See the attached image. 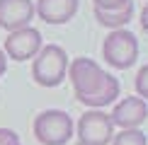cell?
<instances>
[{"label": "cell", "mask_w": 148, "mask_h": 145, "mask_svg": "<svg viewBox=\"0 0 148 145\" xmlns=\"http://www.w3.org/2000/svg\"><path fill=\"white\" fill-rule=\"evenodd\" d=\"M41 34L39 29L34 27H24V29H17V32H10V36L5 39V46H3V53L17 63L27 58H34L36 53L41 51Z\"/></svg>", "instance_id": "obj_6"}, {"label": "cell", "mask_w": 148, "mask_h": 145, "mask_svg": "<svg viewBox=\"0 0 148 145\" xmlns=\"http://www.w3.org/2000/svg\"><path fill=\"white\" fill-rule=\"evenodd\" d=\"M34 17L32 0H0V27L8 32L29 27V20Z\"/></svg>", "instance_id": "obj_8"}, {"label": "cell", "mask_w": 148, "mask_h": 145, "mask_svg": "<svg viewBox=\"0 0 148 145\" xmlns=\"http://www.w3.org/2000/svg\"><path fill=\"white\" fill-rule=\"evenodd\" d=\"M141 27H143V32L148 34V5L141 10Z\"/></svg>", "instance_id": "obj_15"}, {"label": "cell", "mask_w": 148, "mask_h": 145, "mask_svg": "<svg viewBox=\"0 0 148 145\" xmlns=\"http://www.w3.org/2000/svg\"><path fill=\"white\" fill-rule=\"evenodd\" d=\"M34 136L41 145H66L73 136V121L61 109H46L34 119Z\"/></svg>", "instance_id": "obj_3"}, {"label": "cell", "mask_w": 148, "mask_h": 145, "mask_svg": "<svg viewBox=\"0 0 148 145\" xmlns=\"http://www.w3.org/2000/svg\"><path fill=\"white\" fill-rule=\"evenodd\" d=\"M68 77L75 89V99L85 106L102 109L119 97V80L104 72L92 58H73L68 63Z\"/></svg>", "instance_id": "obj_1"}, {"label": "cell", "mask_w": 148, "mask_h": 145, "mask_svg": "<svg viewBox=\"0 0 148 145\" xmlns=\"http://www.w3.org/2000/svg\"><path fill=\"white\" fill-rule=\"evenodd\" d=\"M131 15H134V3H126L124 7H119V10H97L95 7L97 22H100L102 27H109L112 32L114 29H124V24L131 20Z\"/></svg>", "instance_id": "obj_10"}, {"label": "cell", "mask_w": 148, "mask_h": 145, "mask_svg": "<svg viewBox=\"0 0 148 145\" xmlns=\"http://www.w3.org/2000/svg\"><path fill=\"white\" fill-rule=\"evenodd\" d=\"M78 138L80 145H107L114 138V126L109 114L102 109H90L78 121Z\"/></svg>", "instance_id": "obj_5"}, {"label": "cell", "mask_w": 148, "mask_h": 145, "mask_svg": "<svg viewBox=\"0 0 148 145\" xmlns=\"http://www.w3.org/2000/svg\"><path fill=\"white\" fill-rule=\"evenodd\" d=\"M102 56L112 68L126 70L138 58V39L126 29H114L102 44Z\"/></svg>", "instance_id": "obj_4"}, {"label": "cell", "mask_w": 148, "mask_h": 145, "mask_svg": "<svg viewBox=\"0 0 148 145\" xmlns=\"http://www.w3.org/2000/svg\"><path fill=\"white\" fill-rule=\"evenodd\" d=\"M148 116V106L141 97H124L119 104L114 106V111L109 114L112 126H119L121 131L129 128H138Z\"/></svg>", "instance_id": "obj_7"}, {"label": "cell", "mask_w": 148, "mask_h": 145, "mask_svg": "<svg viewBox=\"0 0 148 145\" xmlns=\"http://www.w3.org/2000/svg\"><path fill=\"white\" fill-rule=\"evenodd\" d=\"M5 65H8V58H5V53L0 51V75L5 72Z\"/></svg>", "instance_id": "obj_16"}, {"label": "cell", "mask_w": 148, "mask_h": 145, "mask_svg": "<svg viewBox=\"0 0 148 145\" xmlns=\"http://www.w3.org/2000/svg\"><path fill=\"white\" fill-rule=\"evenodd\" d=\"M136 92H138V97L143 102L148 99V63L136 72Z\"/></svg>", "instance_id": "obj_12"}, {"label": "cell", "mask_w": 148, "mask_h": 145, "mask_svg": "<svg viewBox=\"0 0 148 145\" xmlns=\"http://www.w3.org/2000/svg\"><path fill=\"white\" fill-rule=\"evenodd\" d=\"M112 145H148L146 143V136L143 131L138 128H129V131H121L112 138Z\"/></svg>", "instance_id": "obj_11"}, {"label": "cell", "mask_w": 148, "mask_h": 145, "mask_svg": "<svg viewBox=\"0 0 148 145\" xmlns=\"http://www.w3.org/2000/svg\"><path fill=\"white\" fill-rule=\"evenodd\" d=\"M92 3H95L97 10H119L126 3H131V0H92Z\"/></svg>", "instance_id": "obj_13"}, {"label": "cell", "mask_w": 148, "mask_h": 145, "mask_svg": "<svg viewBox=\"0 0 148 145\" xmlns=\"http://www.w3.org/2000/svg\"><path fill=\"white\" fill-rule=\"evenodd\" d=\"M34 12L46 24H66L78 12V0H36Z\"/></svg>", "instance_id": "obj_9"}, {"label": "cell", "mask_w": 148, "mask_h": 145, "mask_svg": "<svg viewBox=\"0 0 148 145\" xmlns=\"http://www.w3.org/2000/svg\"><path fill=\"white\" fill-rule=\"evenodd\" d=\"M68 56L66 51L56 44H46L41 46V51L34 56L32 63V77L36 85L41 87H56L63 82L66 72H68Z\"/></svg>", "instance_id": "obj_2"}, {"label": "cell", "mask_w": 148, "mask_h": 145, "mask_svg": "<svg viewBox=\"0 0 148 145\" xmlns=\"http://www.w3.org/2000/svg\"><path fill=\"white\" fill-rule=\"evenodd\" d=\"M0 145H22L20 136L10 128H0Z\"/></svg>", "instance_id": "obj_14"}]
</instances>
